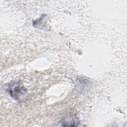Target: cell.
I'll return each instance as SVG.
<instances>
[{
    "label": "cell",
    "mask_w": 127,
    "mask_h": 127,
    "mask_svg": "<svg viewBox=\"0 0 127 127\" xmlns=\"http://www.w3.org/2000/svg\"><path fill=\"white\" fill-rule=\"evenodd\" d=\"M8 92L11 97L16 100H18L19 98H20V96L24 95L25 93V91L24 90V88L21 87L18 84L14 85L12 87V88H10Z\"/></svg>",
    "instance_id": "1"
},
{
    "label": "cell",
    "mask_w": 127,
    "mask_h": 127,
    "mask_svg": "<svg viewBox=\"0 0 127 127\" xmlns=\"http://www.w3.org/2000/svg\"><path fill=\"white\" fill-rule=\"evenodd\" d=\"M62 126L64 127H76L79 124L78 119L75 116H69L64 119L62 123Z\"/></svg>",
    "instance_id": "2"
}]
</instances>
